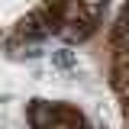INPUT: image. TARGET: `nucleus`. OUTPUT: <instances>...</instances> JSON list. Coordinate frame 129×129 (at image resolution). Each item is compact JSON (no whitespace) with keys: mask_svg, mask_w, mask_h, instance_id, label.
Returning a JSON list of instances; mask_svg holds the SVG:
<instances>
[{"mask_svg":"<svg viewBox=\"0 0 129 129\" xmlns=\"http://www.w3.org/2000/svg\"><path fill=\"white\" fill-rule=\"evenodd\" d=\"M52 64H55L58 71H74V68H78V55L68 52V48H55V52H52Z\"/></svg>","mask_w":129,"mask_h":129,"instance_id":"obj_1","label":"nucleus"}]
</instances>
